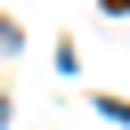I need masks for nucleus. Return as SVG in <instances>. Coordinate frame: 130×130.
<instances>
[{"mask_svg": "<svg viewBox=\"0 0 130 130\" xmlns=\"http://www.w3.org/2000/svg\"><path fill=\"white\" fill-rule=\"evenodd\" d=\"M8 49H16V24H8V16H0V57H8Z\"/></svg>", "mask_w": 130, "mask_h": 130, "instance_id": "nucleus-1", "label": "nucleus"}, {"mask_svg": "<svg viewBox=\"0 0 130 130\" xmlns=\"http://www.w3.org/2000/svg\"><path fill=\"white\" fill-rule=\"evenodd\" d=\"M0 130H8V98H0Z\"/></svg>", "mask_w": 130, "mask_h": 130, "instance_id": "nucleus-2", "label": "nucleus"}]
</instances>
